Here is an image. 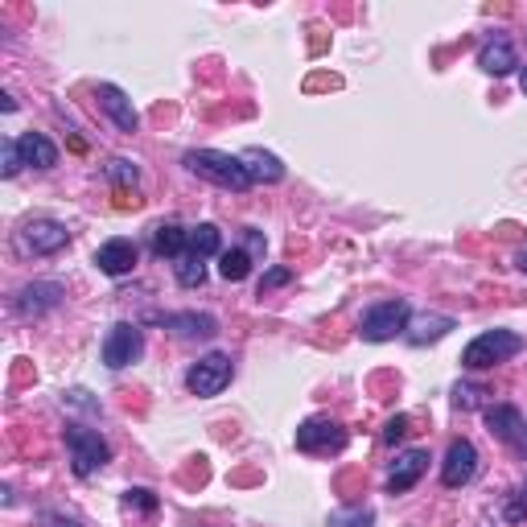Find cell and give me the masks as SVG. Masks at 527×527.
<instances>
[{
  "instance_id": "10",
  "label": "cell",
  "mask_w": 527,
  "mask_h": 527,
  "mask_svg": "<svg viewBox=\"0 0 527 527\" xmlns=\"http://www.w3.org/2000/svg\"><path fill=\"white\" fill-rule=\"evenodd\" d=\"M149 326H165L178 338H215L219 334V318L210 313H198V309H186V313H145Z\"/></svg>"
},
{
  "instance_id": "14",
  "label": "cell",
  "mask_w": 527,
  "mask_h": 527,
  "mask_svg": "<svg viewBox=\"0 0 527 527\" xmlns=\"http://www.w3.org/2000/svg\"><path fill=\"white\" fill-rule=\"evenodd\" d=\"M136 260H140V252H136L132 239H108V243H103V248L95 252V268H99L103 276H128V272L136 268Z\"/></svg>"
},
{
  "instance_id": "22",
  "label": "cell",
  "mask_w": 527,
  "mask_h": 527,
  "mask_svg": "<svg viewBox=\"0 0 527 527\" xmlns=\"http://www.w3.org/2000/svg\"><path fill=\"white\" fill-rule=\"evenodd\" d=\"M248 272H252V256L243 252V248H231V252H223V256H219V276H223V280H231V285H239V280H248Z\"/></svg>"
},
{
  "instance_id": "28",
  "label": "cell",
  "mask_w": 527,
  "mask_h": 527,
  "mask_svg": "<svg viewBox=\"0 0 527 527\" xmlns=\"http://www.w3.org/2000/svg\"><path fill=\"white\" fill-rule=\"evenodd\" d=\"M478 396H482V388H474V383H458V388H453V408L470 412V408H478Z\"/></svg>"
},
{
  "instance_id": "18",
  "label": "cell",
  "mask_w": 527,
  "mask_h": 527,
  "mask_svg": "<svg viewBox=\"0 0 527 527\" xmlns=\"http://www.w3.org/2000/svg\"><path fill=\"white\" fill-rule=\"evenodd\" d=\"M478 66L486 70V75L503 79V75H511V70L519 66V54H515V46H511L507 38H490V42H482V50H478Z\"/></svg>"
},
{
  "instance_id": "30",
  "label": "cell",
  "mask_w": 527,
  "mask_h": 527,
  "mask_svg": "<svg viewBox=\"0 0 527 527\" xmlns=\"http://www.w3.org/2000/svg\"><path fill=\"white\" fill-rule=\"evenodd\" d=\"M404 437H408V416H392L388 425H383V441H388V445H400Z\"/></svg>"
},
{
  "instance_id": "11",
  "label": "cell",
  "mask_w": 527,
  "mask_h": 527,
  "mask_svg": "<svg viewBox=\"0 0 527 527\" xmlns=\"http://www.w3.org/2000/svg\"><path fill=\"white\" fill-rule=\"evenodd\" d=\"M66 297V289L58 285V280H33V285H25L17 293V313L21 318H42V313L58 309Z\"/></svg>"
},
{
  "instance_id": "24",
  "label": "cell",
  "mask_w": 527,
  "mask_h": 527,
  "mask_svg": "<svg viewBox=\"0 0 527 527\" xmlns=\"http://www.w3.org/2000/svg\"><path fill=\"white\" fill-rule=\"evenodd\" d=\"M21 165H25V157H21L17 136H5V145H0V173H5V178H17Z\"/></svg>"
},
{
  "instance_id": "12",
  "label": "cell",
  "mask_w": 527,
  "mask_h": 527,
  "mask_svg": "<svg viewBox=\"0 0 527 527\" xmlns=\"http://www.w3.org/2000/svg\"><path fill=\"white\" fill-rule=\"evenodd\" d=\"M425 470H429V449H404V453H396L392 474H388V495H404V490H412Z\"/></svg>"
},
{
  "instance_id": "13",
  "label": "cell",
  "mask_w": 527,
  "mask_h": 527,
  "mask_svg": "<svg viewBox=\"0 0 527 527\" xmlns=\"http://www.w3.org/2000/svg\"><path fill=\"white\" fill-rule=\"evenodd\" d=\"M486 425H490V433H495L503 445H511V449H527V425H523L519 408H511V404L486 408Z\"/></svg>"
},
{
  "instance_id": "1",
  "label": "cell",
  "mask_w": 527,
  "mask_h": 527,
  "mask_svg": "<svg viewBox=\"0 0 527 527\" xmlns=\"http://www.w3.org/2000/svg\"><path fill=\"white\" fill-rule=\"evenodd\" d=\"M182 165H186L190 173H198L202 182L219 186V190L243 194V190L252 186V178H248V169H243V161L231 157V153H219V149H190V153L182 157Z\"/></svg>"
},
{
  "instance_id": "16",
  "label": "cell",
  "mask_w": 527,
  "mask_h": 527,
  "mask_svg": "<svg viewBox=\"0 0 527 527\" xmlns=\"http://www.w3.org/2000/svg\"><path fill=\"white\" fill-rule=\"evenodd\" d=\"M449 330H458V322L445 318V313H412L404 338H408L412 346H429V342H441Z\"/></svg>"
},
{
  "instance_id": "3",
  "label": "cell",
  "mask_w": 527,
  "mask_h": 527,
  "mask_svg": "<svg viewBox=\"0 0 527 527\" xmlns=\"http://www.w3.org/2000/svg\"><path fill=\"white\" fill-rule=\"evenodd\" d=\"M66 449H70V470L79 478H91L112 462V445L103 441V433L83 429V425H66Z\"/></svg>"
},
{
  "instance_id": "5",
  "label": "cell",
  "mask_w": 527,
  "mask_h": 527,
  "mask_svg": "<svg viewBox=\"0 0 527 527\" xmlns=\"http://www.w3.org/2000/svg\"><path fill=\"white\" fill-rule=\"evenodd\" d=\"M231 379H235L231 355H223V350H210V355H202V359L186 371V388H190L198 400H210V396H219Z\"/></svg>"
},
{
  "instance_id": "29",
  "label": "cell",
  "mask_w": 527,
  "mask_h": 527,
  "mask_svg": "<svg viewBox=\"0 0 527 527\" xmlns=\"http://www.w3.org/2000/svg\"><path fill=\"white\" fill-rule=\"evenodd\" d=\"M289 280H293V272H289V268H268V272L260 276V297H264L268 289H280V285H289Z\"/></svg>"
},
{
  "instance_id": "2",
  "label": "cell",
  "mask_w": 527,
  "mask_h": 527,
  "mask_svg": "<svg viewBox=\"0 0 527 527\" xmlns=\"http://www.w3.org/2000/svg\"><path fill=\"white\" fill-rule=\"evenodd\" d=\"M523 334L515 330H482L466 350H462V367L466 371H486V367H499L507 359H515L523 350Z\"/></svg>"
},
{
  "instance_id": "26",
  "label": "cell",
  "mask_w": 527,
  "mask_h": 527,
  "mask_svg": "<svg viewBox=\"0 0 527 527\" xmlns=\"http://www.w3.org/2000/svg\"><path fill=\"white\" fill-rule=\"evenodd\" d=\"M108 178H112L116 186H136V178H140V173H136V165H132L128 157H116V161L108 165Z\"/></svg>"
},
{
  "instance_id": "36",
  "label": "cell",
  "mask_w": 527,
  "mask_h": 527,
  "mask_svg": "<svg viewBox=\"0 0 527 527\" xmlns=\"http://www.w3.org/2000/svg\"><path fill=\"white\" fill-rule=\"evenodd\" d=\"M519 490H523V495H527V482H523V486H519Z\"/></svg>"
},
{
  "instance_id": "15",
  "label": "cell",
  "mask_w": 527,
  "mask_h": 527,
  "mask_svg": "<svg viewBox=\"0 0 527 527\" xmlns=\"http://www.w3.org/2000/svg\"><path fill=\"white\" fill-rule=\"evenodd\" d=\"M95 95H99V108L112 116V124H116L120 132H136V128H140V116H136V108H132V99H128L116 83H99Z\"/></svg>"
},
{
  "instance_id": "35",
  "label": "cell",
  "mask_w": 527,
  "mask_h": 527,
  "mask_svg": "<svg viewBox=\"0 0 527 527\" xmlns=\"http://www.w3.org/2000/svg\"><path fill=\"white\" fill-rule=\"evenodd\" d=\"M519 272H527V252H519Z\"/></svg>"
},
{
  "instance_id": "4",
  "label": "cell",
  "mask_w": 527,
  "mask_h": 527,
  "mask_svg": "<svg viewBox=\"0 0 527 527\" xmlns=\"http://www.w3.org/2000/svg\"><path fill=\"white\" fill-rule=\"evenodd\" d=\"M408 318H412V309L404 301H379L371 309H363V318H359V338L363 342H392L396 334L408 330Z\"/></svg>"
},
{
  "instance_id": "37",
  "label": "cell",
  "mask_w": 527,
  "mask_h": 527,
  "mask_svg": "<svg viewBox=\"0 0 527 527\" xmlns=\"http://www.w3.org/2000/svg\"><path fill=\"white\" fill-rule=\"evenodd\" d=\"M523 453H527V449H523Z\"/></svg>"
},
{
  "instance_id": "8",
  "label": "cell",
  "mask_w": 527,
  "mask_h": 527,
  "mask_svg": "<svg viewBox=\"0 0 527 527\" xmlns=\"http://www.w3.org/2000/svg\"><path fill=\"white\" fill-rule=\"evenodd\" d=\"M346 429L330 416H309L297 425V449L301 453H342L346 449Z\"/></svg>"
},
{
  "instance_id": "20",
  "label": "cell",
  "mask_w": 527,
  "mask_h": 527,
  "mask_svg": "<svg viewBox=\"0 0 527 527\" xmlns=\"http://www.w3.org/2000/svg\"><path fill=\"white\" fill-rule=\"evenodd\" d=\"M17 145H21L25 165H33V169H54L58 165V145L50 136H42V132H21Z\"/></svg>"
},
{
  "instance_id": "31",
  "label": "cell",
  "mask_w": 527,
  "mask_h": 527,
  "mask_svg": "<svg viewBox=\"0 0 527 527\" xmlns=\"http://www.w3.org/2000/svg\"><path fill=\"white\" fill-rule=\"evenodd\" d=\"M243 252H248L252 260H260V256H264V235H260L256 227H248V248H243Z\"/></svg>"
},
{
  "instance_id": "25",
  "label": "cell",
  "mask_w": 527,
  "mask_h": 527,
  "mask_svg": "<svg viewBox=\"0 0 527 527\" xmlns=\"http://www.w3.org/2000/svg\"><path fill=\"white\" fill-rule=\"evenodd\" d=\"M371 523H375L371 507H350V511H334L330 515V527H371Z\"/></svg>"
},
{
  "instance_id": "7",
  "label": "cell",
  "mask_w": 527,
  "mask_h": 527,
  "mask_svg": "<svg viewBox=\"0 0 527 527\" xmlns=\"http://www.w3.org/2000/svg\"><path fill=\"white\" fill-rule=\"evenodd\" d=\"M140 355H145V334H140V326L116 322V326L108 330V338H103V367L124 371V367H132Z\"/></svg>"
},
{
  "instance_id": "32",
  "label": "cell",
  "mask_w": 527,
  "mask_h": 527,
  "mask_svg": "<svg viewBox=\"0 0 527 527\" xmlns=\"http://www.w3.org/2000/svg\"><path fill=\"white\" fill-rule=\"evenodd\" d=\"M66 400L75 404V408H91V412H99V404H95V400H87V392H83V388H75V392H66Z\"/></svg>"
},
{
  "instance_id": "9",
  "label": "cell",
  "mask_w": 527,
  "mask_h": 527,
  "mask_svg": "<svg viewBox=\"0 0 527 527\" xmlns=\"http://www.w3.org/2000/svg\"><path fill=\"white\" fill-rule=\"evenodd\" d=\"M474 474H478V449H474V441H466V437L449 441L445 462H441V482L449 490H462V486L474 482Z\"/></svg>"
},
{
  "instance_id": "23",
  "label": "cell",
  "mask_w": 527,
  "mask_h": 527,
  "mask_svg": "<svg viewBox=\"0 0 527 527\" xmlns=\"http://www.w3.org/2000/svg\"><path fill=\"white\" fill-rule=\"evenodd\" d=\"M173 280H178L182 289H202V280H206V264L198 256H182V260H173Z\"/></svg>"
},
{
  "instance_id": "27",
  "label": "cell",
  "mask_w": 527,
  "mask_h": 527,
  "mask_svg": "<svg viewBox=\"0 0 527 527\" xmlns=\"http://www.w3.org/2000/svg\"><path fill=\"white\" fill-rule=\"evenodd\" d=\"M124 503L136 507V511H157V495H153V490H145V486L124 490Z\"/></svg>"
},
{
  "instance_id": "34",
  "label": "cell",
  "mask_w": 527,
  "mask_h": 527,
  "mask_svg": "<svg viewBox=\"0 0 527 527\" xmlns=\"http://www.w3.org/2000/svg\"><path fill=\"white\" fill-rule=\"evenodd\" d=\"M519 87H523V95H527V66L519 70Z\"/></svg>"
},
{
  "instance_id": "6",
  "label": "cell",
  "mask_w": 527,
  "mask_h": 527,
  "mask_svg": "<svg viewBox=\"0 0 527 527\" xmlns=\"http://www.w3.org/2000/svg\"><path fill=\"white\" fill-rule=\"evenodd\" d=\"M70 243V231H66V223H58V219H29L21 231H17V248L25 252V256H54V252H62Z\"/></svg>"
},
{
  "instance_id": "33",
  "label": "cell",
  "mask_w": 527,
  "mask_h": 527,
  "mask_svg": "<svg viewBox=\"0 0 527 527\" xmlns=\"http://www.w3.org/2000/svg\"><path fill=\"white\" fill-rule=\"evenodd\" d=\"M50 527H83V523H79V519H70V515H54Z\"/></svg>"
},
{
  "instance_id": "17",
  "label": "cell",
  "mask_w": 527,
  "mask_h": 527,
  "mask_svg": "<svg viewBox=\"0 0 527 527\" xmlns=\"http://www.w3.org/2000/svg\"><path fill=\"white\" fill-rule=\"evenodd\" d=\"M239 161H243V169H248L252 182H264V186L285 182V161H280L276 153H268V149H243Z\"/></svg>"
},
{
  "instance_id": "19",
  "label": "cell",
  "mask_w": 527,
  "mask_h": 527,
  "mask_svg": "<svg viewBox=\"0 0 527 527\" xmlns=\"http://www.w3.org/2000/svg\"><path fill=\"white\" fill-rule=\"evenodd\" d=\"M186 231L190 227H182V223H157L153 227V235H149V243H153V256H161V260H182L186 256Z\"/></svg>"
},
{
  "instance_id": "21",
  "label": "cell",
  "mask_w": 527,
  "mask_h": 527,
  "mask_svg": "<svg viewBox=\"0 0 527 527\" xmlns=\"http://www.w3.org/2000/svg\"><path fill=\"white\" fill-rule=\"evenodd\" d=\"M186 256H198V260H210V256H223V235L215 223H198L186 231Z\"/></svg>"
}]
</instances>
